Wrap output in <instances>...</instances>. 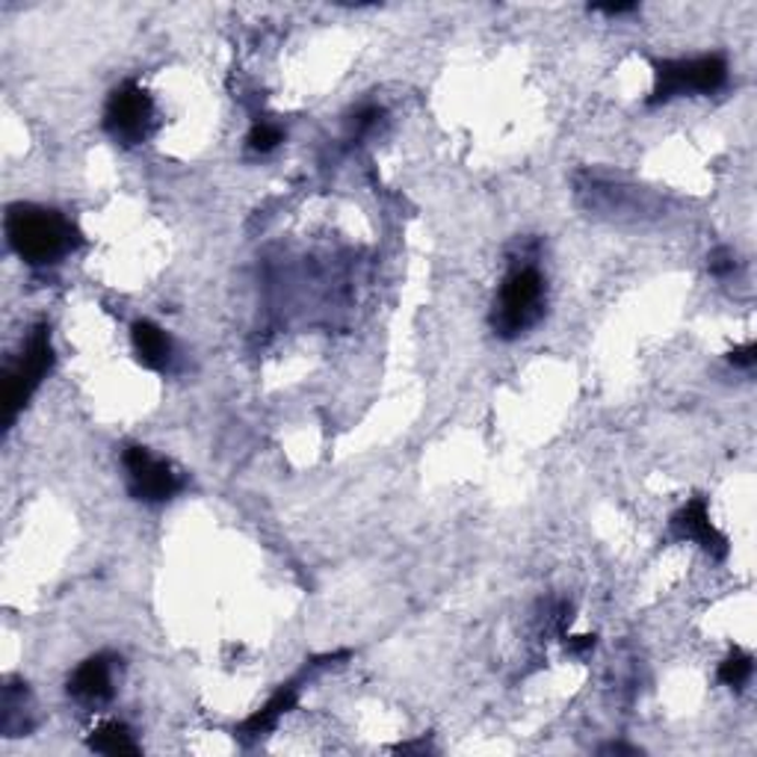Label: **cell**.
Wrapping results in <instances>:
<instances>
[{"label": "cell", "instance_id": "obj_1", "mask_svg": "<svg viewBox=\"0 0 757 757\" xmlns=\"http://www.w3.org/2000/svg\"><path fill=\"white\" fill-rule=\"evenodd\" d=\"M7 237L15 255L30 267H50L80 246V231L66 216L36 204L10 207Z\"/></svg>", "mask_w": 757, "mask_h": 757}, {"label": "cell", "instance_id": "obj_2", "mask_svg": "<svg viewBox=\"0 0 757 757\" xmlns=\"http://www.w3.org/2000/svg\"><path fill=\"white\" fill-rule=\"evenodd\" d=\"M544 317V279L542 272L524 263L515 267L500 284L492 312V329L497 338L515 340Z\"/></svg>", "mask_w": 757, "mask_h": 757}, {"label": "cell", "instance_id": "obj_3", "mask_svg": "<svg viewBox=\"0 0 757 757\" xmlns=\"http://www.w3.org/2000/svg\"><path fill=\"white\" fill-rule=\"evenodd\" d=\"M728 83V63L722 54H708L696 59H666L657 63L654 75V92L648 104H666L678 95H710Z\"/></svg>", "mask_w": 757, "mask_h": 757}, {"label": "cell", "instance_id": "obj_4", "mask_svg": "<svg viewBox=\"0 0 757 757\" xmlns=\"http://www.w3.org/2000/svg\"><path fill=\"white\" fill-rule=\"evenodd\" d=\"M54 368V343H50L48 326H36L27 338V347L21 352V359L7 368L3 373V423L7 429L12 420L19 418V411L27 406V399L36 394L42 378L48 376Z\"/></svg>", "mask_w": 757, "mask_h": 757}, {"label": "cell", "instance_id": "obj_5", "mask_svg": "<svg viewBox=\"0 0 757 757\" xmlns=\"http://www.w3.org/2000/svg\"><path fill=\"white\" fill-rule=\"evenodd\" d=\"M155 101H151V95L139 83L127 80V83L113 89L108 110H104V131L116 143H122V146L146 143L151 131H155Z\"/></svg>", "mask_w": 757, "mask_h": 757}, {"label": "cell", "instance_id": "obj_6", "mask_svg": "<svg viewBox=\"0 0 757 757\" xmlns=\"http://www.w3.org/2000/svg\"><path fill=\"white\" fill-rule=\"evenodd\" d=\"M122 465H125L127 492L143 504H166L184 488V479L176 467L151 456L146 447H127L122 453Z\"/></svg>", "mask_w": 757, "mask_h": 757}, {"label": "cell", "instance_id": "obj_7", "mask_svg": "<svg viewBox=\"0 0 757 757\" xmlns=\"http://www.w3.org/2000/svg\"><path fill=\"white\" fill-rule=\"evenodd\" d=\"M671 535L680 542H696L708 551L713 560L728 556V539L719 533L716 524L710 521V509L704 497H692L690 504L680 506L671 518Z\"/></svg>", "mask_w": 757, "mask_h": 757}, {"label": "cell", "instance_id": "obj_8", "mask_svg": "<svg viewBox=\"0 0 757 757\" xmlns=\"http://www.w3.org/2000/svg\"><path fill=\"white\" fill-rule=\"evenodd\" d=\"M68 696L87 708H98L113 699V660L108 654H95L80 663L68 678Z\"/></svg>", "mask_w": 757, "mask_h": 757}, {"label": "cell", "instance_id": "obj_9", "mask_svg": "<svg viewBox=\"0 0 757 757\" xmlns=\"http://www.w3.org/2000/svg\"><path fill=\"white\" fill-rule=\"evenodd\" d=\"M131 340H134L136 361L148 370H166L172 364V340L160 326H155L151 320L134 323L131 329Z\"/></svg>", "mask_w": 757, "mask_h": 757}, {"label": "cell", "instance_id": "obj_10", "mask_svg": "<svg viewBox=\"0 0 757 757\" xmlns=\"http://www.w3.org/2000/svg\"><path fill=\"white\" fill-rule=\"evenodd\" d=\"M296 699H300V687H296V683H287V687H282V690L275 692L258 713H252V716L246 719L237 734L246 739H258L263 737V734H270V731L279 725V719L296 704Z\"/></svg>", "mask_w": 757, "mask_h": 757}, {"label": "cell", "instance_id": "obj_11", "mask_svg": "<svg viewBox=\"0 0 757 757\" xmlns=\"http://www.w3.org/2000/svg\"><path fill=\"white\" fill-rule=\"evenodd\" d=\"M89 748L98 755H139V743L122 722H104L89 734Z\"/></svg>", "mask_w": 757, "mask_h": 757}, {"label": "cell", "instance_id": "obj_12", "mask_svg": "<svg viewBox=\"0 0 757 757\" xmlns=\"http://www.w3.org/2000/svg\"><path fill=\"white\" fill-rule=\"evenodd\" d=\"M752 669H755V660L748 657L746 651H731L728 657L722 660V666H719V680H722L725 687L739 690V687L752 678Z\"/></svg>", "mask_w": 757, "mask_h": 757}, {"label": "cell", "instance_id": "obj_13", "mask_svg": "<svg viewBox=\"0 0 757 757\" xmlns=\"http://www.w3.org/2000/svg\"><path fill=\"white\" fill-rule=\"evenodd\" d=\"M279 143H284V131L279 125H270V122H258L249 134V148L258 151V155H267L272 148H279Z\"/></svg>", "mask_w": 757, "mask_h": 757}, {"label": "cell", "instance_id": "obj_14", "mask_svg": "<svg viewBox=\"0 0 757 757\" xmlns=\"http://www.w3.org/2000/svg\"><path fill=\"white\" fill-rule=\"evenodd\" d=\"M708 270L713 272V275H719V279H725V275H731V272L737 270V255L731 252V249H725V246H719V249L710 252Z\"/></svg>", "mask_w": 757, "mask_h": 757}, {"label": "cell", "instance_id": "obj_15", "mask_svg": "<svg viewBox=\"0 0 757 757\" xmlns=\"http://www.w3.org/2000/svg\"><path fill=\"white\" fill-rule=\"evenodd\" d=\"M728 361L739 370H752L757 361V343H746V347H737V350L728 352Z\"/></svg>", "mask_w": 757, "mask_h": 757}, {"label": "cell", "instance_id": "obj_16", "mask_svg": "<svg viewBox=\"0 0 757 757\" xmlns=\"http://www.w3.org/2000/svg\"><path fill=\"white\" fill-rule=\"evenodd\" d=\"M378 118H382V110L378 108H361L355 113V136H364L370 127H376Z\"/></svg>", "mask_w": 757, "mask_h": 757}, {"label": "cell", "instance_id": "obj_17", "mask_svg": "<svg viewBox=\"0 0 757 757\" xmlns=\"http://www.w3.org/2000/svg\"><path fill=\"white\" fill-rule=\"evenodd\" d=\"M592 12H603V15H624V12L636 10V3H601V7H589Z\"/></svg>", "mask_w": 757, "mask_h": 757}, {"label": "cell", "instance_id": "obj_18", "mask_svg": "<svg viewBox=\"0 0 757 757\" xmlns=\"http://www.w3.org/2000/svg\"><path fill=\"white\" fill-rule=\"evenodd\" d=\"M565 648L572 654H586V651L595 648V636H574V640L565 642Z\"/></svg>", "mask_w": 757, "mask_h": 757}, {"label": "cell", "instance_id": "obj_19", "mask_svg": "<svg viewBox=\"0 0 757 757\" xmlns=\"http://www.w3.org/2000/svg\"><path fill=\"white\" fill-rule=\"evenodd\" d=\"M601 755H640V748L624 746V743H612V746H603Z\"/></svg>", "mask_w": 757, "mask_h": 757}]
</instances>
